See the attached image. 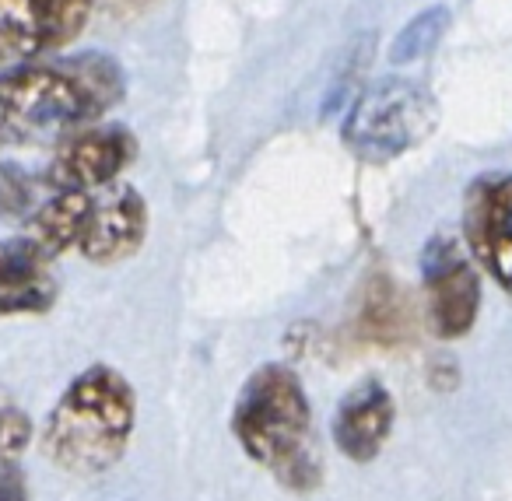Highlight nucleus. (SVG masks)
<instances>
[{"instance_id":"nucleus-1","label":"nucleus","mask_w":512,"mask_h":501,"mask_svg":"<svg viewBox=\"0 0 512 501\" xmlns=\"http://www.w3.org/2000/svg\"><path fill=\"white\" fill-rule=\"evenodd\" d=\"M127 78L106 53L29 60L0 74V137L15 144L67 141L120 106Z\"/></svg>"},{"instance_id":"nucleus-2","label":"nucleus","mask_w":512,"mask_h":501,"mask_svg":"<svg viewBox=\"0 0 512 501\" xmlns=\"http://www.w3.org/2000/svg\"><path fill=\"white\" fill-rule=\"evenodd\" d=\"M232 435L239 449L281 487L299 494L320 487L323 452L313 428V407L302 379L288 365L267 361L242 382L232 407Z\"/></svg>"},{"instance_id":"nucleus-3","label":"nucleus","mask_w":512,"mask_h":501,"mask_svg":"<svg viewBox=\"0 0 512 501\" xmlns=\"http://www.w3.org/2000/svg\"><path fill=\"white\" fill-rule=\"evenodd\" d=\"M137 424L134 386L109 365H88L53 403L43 452L74 477H99L123 459Z\"/></svg>"},{"instance_id":"nucleus-4","label":"nucleus","mask_w":512,"mask_h":501,"mask_svg":"<svg viewBox=\"0 0 512 501\" xmlns=\"http://www.w3.org/2000/svg\"><path fill=\"white\" fill-rule=\"evenodd\" d=\"M435 123L439 109L425 88L404 78H386L351 106L344 120V144L362 162L383 165L428 141Z\"/></svg>"},{"instance_id":"nucleus-5","label":"nucleus","mask_w":512,"mask_h":501,"mask_svg":"<svg viewBox=\"0 0 512 501\" xmlns=\"http://www.w3.org/2000/svg\"><path fill=\"white\" fill-rule=\"evenodd\" d=\"M421 277H425L428 326L435 337H467L481 312V274L474 267V256L453 235H435L421 253Z\"/></svg>"},{"instance_id":"nucleus-6","label":"nucleus","mask_w":512,"mask_h":501,"mask_svg":"<svg viewBox=\"0 0 512 501\" xmlns=\"http://www.w3.org/2000/svg\"><path fill=\"white\" fill-rule=\"evenodd\" d=\"M95 0H0V74L74 43Z\"/></svg>"},{"instance_id":"nucleus-7","label":"nucleus","mask_w":512,"mask_h":501,"mask_svg":"<svg viewBox=\"0 0 512 501\" xmlns=\"http://www.w3.org/2000/svg\"><path fill=\"white\" fill-rule=\"evenodd\" d=\"M137 141L127 127L106 123V127H85L71 134L53 155L46 169V183L53 190L95 193L102 186H113L120 172L134 162Z\"/></svg>"},{"instance_id":"nucleus-8","label":"nucleus","mask_w":512,"mask_h":501,"mask_svg":"<svg viewBox=\"0 0 512 501\" xmlns=\"http://www.w3.org/2000/svg\"><path fill=\"white\" fill-rule=\"evenodd\" d=\"M463 239L491 281L512 295V172L484 176L470 186L463 207Z\"/></svg>"},{"instance_id":"nucleus-9","label":"nucleus","mask_w":512,"mask_h":501,"mask_svg":"<svg viewBox=\"0 0 512 501\" xmlns=\"http://www.w3.org/2000/svg\"><path fill=\"white\" fill-rule=\"evenodd\" d=\"M148 239V204L134 186H113L106 197L92 200V218L78 249L92 263L130 260Z\"/></svg>"},{"instance_id":"nucleus-10","label":"nucleus","mask_w":512,"mask_h":501,"mask_svg":"<svg viewBox=\"0 0 512 501\" xmlns=\"http://www.w3.org/2000/svg\"><path fill=\"white\" fill-rule=\"evenodd\" d=\"M397 403L379 379H365L334 410V442L351 463H369L393 435Z\"/></svg>"},{"instance_id":"nucleus-11","label":"nucleus","mask_w":512,"mask_h":501,"mask_svg":"<svg viewBox=\"0 0 512 501\" xmlns=\"http://www.w3.org/2000/svg\"><path fill=\"white\" fill-rule=\"evenodd\" d=\"M57 302V281L50 274V260L15 239L0 246V316H32Z\"/></svg>"},{"instance_id":"nucleus-12","label":"nucleus","mask_w":512,"mask_h":501,"mask_svg":"<svg viewBox=\"0 0 512 501\" xmlns=\"http://www.w3.org/2000/svg\"><path fill=\"white\" fill-rule=\"evenodd\" d=\"M355 326H358V337L376 347H400L411 340L414 312L393 277H386V274L365 277L362 298H358V312H355Z\"/></svg>"},{"instance_id":"nucleus-13","label":"nucleus","mask_w":512,"mask_h":501,"mask_svg":"<svg viewBox=\"0 0 512 501\" xmlns=\"http://www.w3.org/2000/svg\"><path fill=\"white\" fill-rule=\"evenodd\" d=\"M92 193H74V190H57L50 200L32 211V218L25 221V235L36 253H43L46 260L67 253L81 242L88 228V218H92Z\"/></svg>"},{"instance_id":"nucleus-14","label":"nucleus","mask_w":512,"mask_h":501,"mask_svg":"<svg viewBox=\"0 0 512 501\" xmlns=\"http://www.w3.org/2000/svg\"><path fill=\"white\" fill-rule=\"evenodd\" d=\"M446 29H449V11L446 8L421 11V15H414L411 22L397 32V39L390 43V60L393 64H414V60L428 57V53L442 43Z\"/></svg>"},{"instance_id":"nucleus-15","label":"nucleus","mask_w":512,"mask_h":501,"mask_svg":"<svg viewBox=\"0 0 512 501\" xmlns=\"http://www.w3.org/2000/svg\"><path fill=\"white\" fill-rule=\"evenodd\" d=\"M36 207H39L36 179L22 165H11V162L0 165V218L29 221Z\"/></svg>"},{"instance_id":"nucleus-16","label":"nucleus","mask_w":512,"mask_h":501,"mask_svg":"<svg viewBox=\"0 0 512 501\" xmlns=\"http://www.w3.org/2000/svg\"><path fill=\"white\" fill-rule=\"evenodd\" d=\"M32 442V421L18 407L0 410V463H18Z\"/></svg>"},{"instance_id":"nucleus-17","label":"nucleus","mask_w":512,"mask_h":501,"mask_svg":"<svg viewBox=\"0 0 512 501\" xmlns=\"http://www.w3.org/2000/svg\"><path fill=\"white\" fill-rule=\"evenodd\" d=\"M0 501H29V487L15 463H0Z\"/></svg>"},{"instance_id":"nucleus-18","label":"nucleus","mask_w":512,"mask_h":501,"mask_svg":"<svg viewBox=\"0 0 512 501\" xmlns=\"http://www.w3.org/2000/svg\"><path fill=\"white\" fill-rule=\"evenodd\" d=\"M113 4H120V8H130V11H137V8H144V4H151V0H113Z\"/></svg>"}]
</instances>
